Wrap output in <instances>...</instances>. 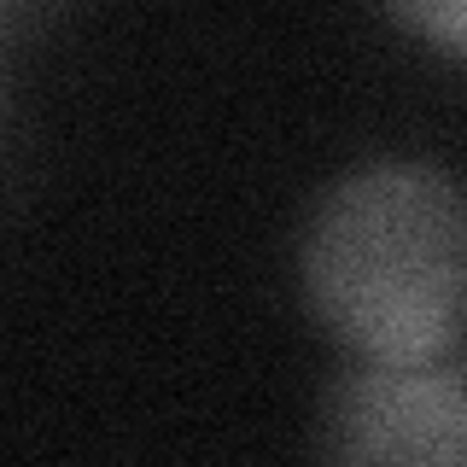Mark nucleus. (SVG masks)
Here are the masks:
<instances>
[{"label": "nucleus", "instance_id": "nucleus-1", "mask_svg": "<svg viewBox=\"0 0 467 467\" xmlns=\"http://www.w3.org/2000/svg\"><path fill=\"white\" fill-rule=\"evenodd\" d=\"M304 292L362 362L450 357L467 333V187L432 164H374L321 199Z\"/></svg>", "mask_w": 467, "mask_h": 467}, {"label": "nucleus", "instance_id": "nucleus-2", "mask_svg": "<svg viewBox=\"0 0 467 467\" xmlns=\"http://www.w3.org/2000/svg\"><path fill=\"white\" fill-rule=\"evenodd\" d=\"M327 456L467 467V362H362L327 398Z\"/></svg>", "mask_w": 467, "mask_h": 467}, {"label": "nucleus", "instance_id": "nucleus-3", "mask_svg": "<svg viewBox=\"0 0 467 467\" xmlns=\"http://www.w3.org/2000/svg\"><path fill=\"white\" fill-rule=\"evenodd\" d=\"M398 18L427 36L432 47H450V53H467V0H386Z\"/></svg>", "mask_w": 467, "mask_h": 467}]
</instances>
